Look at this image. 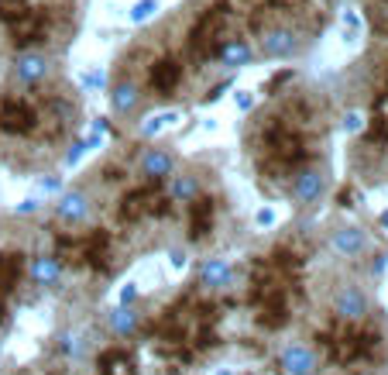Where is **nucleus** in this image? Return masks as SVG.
<instances>
[{
	"mask_svg": "<svg viewBox=\"0 0 388 375\" xmlns=\"http://www.w3.org/2000/svg\"><path fill=\"white\" fill-rule=\"evenodd\" d=\"M227 21V3H213L210 10H203V17L193 24V35H189V48H193L199 59H213L220 55V28Z\"/></svg>",
	"mask_w": 388,
	"mask_h": 375,
	"instance_id": "1",
	"label": "nucleus"
},
{
	"mask_svg": "<svg viewBox=\"0 0 388 375\" xmlns=\"http://www.w3.org/2000/svg\"><path fill=\"white\" fill-rule=\"evenodd\" d=\"M35 127V107L10 97V100H0V131L7 134H24Z\"/></svg>",
	"mask_w": 388,
	"mask_h": 375,
	"instance_id": "2",
	"label": "nucleus"
},
{
	"mask_svg": "<svg viewBox=\"0 0 388 375\" xmlns=\"http://www.w3.org/2000/svg\"><path fill=\"white\" fill-rule=\"evenodd\" d=\"M265 141H268V148L278 155V162H303V159H306V148H303L299 134H296V131H289L285 125H272V127H268Z\"/></svg>",
	"mask_w": 388,
	"mask_h": 375,
	"instance_id": "3",
	"label": "nucleus"
},
{
	"mask_svg": "<svg viewBox=\"0 0 388 375\" xmlns=\"http://www.w3.org/2000/svg\"><path fill=\"white\" fill-rule=\"evenodd\" d=\"M45 28H48V17H45V14L24 10L17 21H10L14 45H17V48H28V45H35V42H45Z\"/></svg>",
	"mask_w": 388,
	"mask_h": 375,
	"instance_id": "4",
	"label": "nucleus"
},
{
	"mask_svg": "<svg viewBox=\"0 0 388 375\" xmlns=\"http://www.w3.org/2000/svg\"><path fill=\"white\" fill-rule=\"evenodd\" d=\"M213 200H196L193 207H189V238L199 241V238H206L210 234V227H213Z\"/></svg>",
	"mask_w": 388,
	"mask_h": 375,
	"instance_id": "5",
	"label": "nucleus"
},
{
	"mask_svg": "<svg viewBox=\"0 0 388 375\" xmlns=\"http://www.w3.org/2000/svg\"><path fill=\"white\" fill-rule=\"evenodd\" d=\"M21 276H24V255H17V251L0 255V292H14Z\"/></svg>",
	"mask_w": 388,
	"mask_h": 375,
	"instance_id": "6",
	"label": "nucleus"
},
{
	"mask_svg": "<svg viewBox=\"0 0 388 375\" xmlns=\"http://www.w3.org/2000/svg\"><path fill=\"white\" fill-rule=\"evenodd\" d=\"M107 248H110V234H107V231H93V234L82 241V262H89L93 269L103 272V269H107V262H103V258H107Z\"/></svg>",
	"mask_w": 388,
	"mask_h": 375,
	"instance_id": "7",
	"label": "nucleus"
},
{
	"mask_svg": "<svg viewBox=\"0 0 388 375\" xmlns=\"http://www.w3.org/2000/svg\"><path fill=\"white\" fill-rule=\"evenodd\" d=\"M179 76H182V69H179L175 59H158L155 66H152V86H155L158 93H172L175 83H179Z\"/></svg>",
	"mask_w": 388,
	"mask_h": 375,
	"instance_id": "8",
	"label": "nucleus"
},
{
	"mask_svg": "<svg viewBox=\"0 0 388 375\" xmlns=\"http://www.w3.org/2000/svg\"><path fill=\"white\" fill-rule=\"evenodd\" d=\"M17 76H21V83H38L41 76H45V59L24 52V55L17 59Z\"/></svg>",
	"mask_w": 388,
	"mask_h": 375,
	"instance_id": "9",
	"label": "nucleus"
},
{
	"mask_svg": "<svg viewBox=\"0 0 388 375\" xmlns=\"http://www.w3.org/2000/svg\"><path fill=\"white\" fill-rule=\"evenodd\" d=\"M141 213H148V200H145V193L138 190V193H127L124 197V204H120V220H138Z\"/></svg>",
	"mask_w": 388,
	"mask_h": 375,
	"instance_id": "10",
	"label": "nucleus"
},
{
	"mask_svg": "<svg viewBox=\"0 0 388 375\" xmlns=\"http://www.w3.org/2000/svg\"><path fill=\"white\" fill-rule=\"evenodd\" d=\"M265 52H268V55H289V52H296L292 31H272V35L265 38Z\"/></svg>",
	"mask_w": 388,
	"mask_h": 375,
	"instance_id": "11",
	"label": "nucleus"
},
{
	"mask_svg": "<svg viewBox=\"0 0 388 375\" xmlns=\"http://www.w3.org/2000/svg\"><path fill=\"white\" fill-rule=\"evenodd\" d=\"M220 59H224L227 66H244V62L251 59V48L244 42H224L220 45Z\"/></svg>",
	"mask_w": 388,
	"mask_h": 375,
	"instance_id": "12",
	"label": "nucleus"
},
{
	"mask_svg": "<svg viewBox=\"0 0 388 375\" xmlns=\"http://www.w3.org/2000/svg\"><path fill=\"white\" fill-rule=\"evenodd\" d=\"M368 17L382 35H388V0H368Z\"/></svg>",
	"mask_w": 388,
	"mask_h": 375,
	"instance_id": "13",
	"label": "nucleus"
},
{
	"mask_svg": "<svg viewBox=\"0 0 388 375\" xmlns=\"http://www.w3.org/2000/svg\"><path fill=\"white\" fill-rule=\"evenodd\" d=\"M114 111H131L134 107V100H138V90H134V83H120L114 86Z\"/></svg>",
	"mask_w": 388,
	"mask_h": 375,
	"instance_id": "14",
	"label": "nucleus"
},
{
	"mask_svg": "<svg viewBox=\"0 0 388 375\" xmlns=\"http://www.w3.org/2000/svg\"><path fill=\"white\" fill-rule=\"evenodd\" d=\"M319 193V176L316 172H303V179H299V186H296V197L299 200H312Z\"/></svg>",
	"mask_w": 388,
	"mask_h": 375,
	"instance_id": "15",
	"label": "nucleus"
},
{
	"mask_svg": "<svg viewBox=\"0 0 388 375\" xmlns=\"http://www.w3.org/2000/svg\"><path fill=\"white\" fill-rule=\"evenodd\" d=\"M24 10H28V0H0V17H3L7 24L17 21Z\"/></svg>",
	"mask_w": 388,
	"mask_h": 375,
	"instance_id": "16",
	"label": "nucleus"
},
{
	"mask_svg": "<svg viewBox=\"0 0 388 375\" xmlns=\"http://www.w3.org/2000/svg\"><path fill=\"white\" fill-rule=\"evenodd\" d=\"M289 365H296V369H292L296 375H310L312 358L310 355H303V351H292V355H289Z\"/></svg>",
	"mask_w": 388,
	"mask_h": 375,
	"instance_id": "17",
	"label": "nucleus"
},
{
	"mask_svg": "<svg viewBox=\"0 0 388 375\" xmlns=\"http://www.w3.org/2000/svg\"><path fill=\"white\" fill-rule=\"evenodd\" d=\"M148 172H152L155 179H161V176L168 172V159H165V155H148Z\"/></svg>",
	"mask_w": 388,
	"mask_h": 375,
	"instance_id": "18",
	"label": "nucleus"
},
{
	"mask_svg": "<svg viewBox=\"0 0 388 375\" xmlns=\"http://www.w3.org/2000/svg\"><path fill=\"white\" fill-rule=\"evenodd\" d=\"M155 0H141V3H138V7H134V21H148V17H152V14H155Z\"/></svg>",
	"mask_w": 388,
	"mask_h": 375,
	"instance_id": "19",
	"label": "nucleus"
},
{
	"mask_svg": "<svg viewBox=\"0 0 388 375\" xmlns=\"http://www.w3.org/2000/svg\"><path fill=\"white\" fill-rule=\"evenodd\" d=\"M344 310H347L350 317H357V313H361V310H364V299H361V296H354V292H350L347 299H344Z\"/></svg>",
	"mask_w": 388,
	"mask_h": 375,
	"instance_id": "20",
	"label": "nucleus"
},
{
	"mask_svg": "<svg viewBox=\"0 0 388 375\" xmlns=\"http://www.w3.org/2000/svg\"><path fill=\"white\" fill-rule=\"evenodd\" d=\"M79 210H82V197H76V193H73V197L66 200V207H62V213H66V217H76Z\"/></svg>",
	"mask_w": 388,
	"mask_h": 375,
	"instance_id": "21",
	"label": "nucleus"
},
{
	"mask_svg": "<svg viewBox=\"0 0 388 375\" xmlns=\"http://www.w3.org/2000/svg\"><path fill=\"white\" fill-rule=\"evenodd\" d=\"M0 296H3V292H0ZM0 313H3V306H0Z\"/></svg>",
	"mask_w": 388,
	"mask_h": 375,
	"instance_id": "22",
	"label": "nucleus"
}]
</instances>
